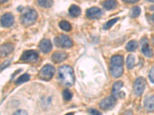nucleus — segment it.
<instances>
[{
  "label": "nucleus",
  "instance_id": "11",
  "mask_svg": "<svg viewBox=\"0 0 154 115\" xmlns=\"http://www.w3.org/2000/svg\"><path fill=\"white\" fill-rule=\"evenodd\" d=\"M14 46L12 43H5L0 46V55L2 57L9 55L13 52Z\"/></svg>",
  "mask_w": 154,
  "mask_h": 115
},
{
  "label": "nucleus",
  "instance_id": "1",
  "mask_svg": "<svg viewBox=\"0 0 154 115\" xmlns=\"http://www.w3.org/2000/svg\"><path fill=\"white\" fill-rule=\"evenodd\" d=\"M58 75L64 85L72 86L75 82V75L72 68L69 65H63L59 68Z\"/></svg>",
  "mask_w": 154,
  "mask_h": 115
},
{
  "label": "nucleus",
  "instance_id": "6",
  "mask_svg": "<svg viewBox=\"0 0 154 115\" xmlns=\"http://www.w3.org/2000/svg\"><path fill=\"white\" fill-rule=\"evenodd\" d=\"M146 80L143 77H139L134 82V93L137 96H141L145 90Z\"/></svg>",
  "mask_w": 154,
  "mask_h": 115
},
{
  "label": "nucleus",
  "instance_id": "25",
  "mask_svg": "<svg viewBox=\"0 0 154 115\" xmlns=\"http://www.w3.org/2000/svg\"><path fill=\"white\" fill-rule=\"evenodd\" d=\"M118 20H119V18H115V19H110L109 21H108L106 23L105 25H104L103 28H105V29H108V28H110L112 26V25H114V24H115V23Z\"/></svg>",
  "mask_w": 154,
  "mask_h": 115
},
{
  "label": "nucleus",
  "instance_id": "31",
  "mask_svg": "<svg viewBox=\"0 0 154 115\" xmlns=\"http://www.w3.org/2000/svg\"><path fill=\"white\" fill-rule=\"evenodd\" d=\"M125 2H127V3H135V2H137V0H123Z\"/></svg>",
  "mask_w": 154,
  "mask_h": 115
},
{
  "label": "nucleus",
  "instance_id": "28",
  "mask_svg": "<svg viewBox=\"0 0 154 115\" xmlns=\"http://www.w3.org/2000/svg\"><path fill=\"white\" fill-rule=\"evenodd\" d=\"M13 115H28V114H27V112L26 111L19 110L17 111L16 112H15V113L13 114Z\"/></svg>",
  "mask_w": 154,
  "mask_h": 115
},
{
  "label": "nucleus",
  "instance_id": "32",
  "mask_svg": "<svg viewBox=\"0 0 154 115\" xmlns=\"http://www.w3.org/2000/svg\"><path fill=\"white\" fill-rule=\"evenodd\" d=\"M123 115H133V111H126V112L124 113V114Z\"/></svg>",
  "mask_w": 154,
  "mask_h": 115
},
{
  "label": "nucleus",
  "instance_id": "18",
  "mask_svg": "<svg viewBox=\"0 0 154 115\" xmlns=\"http://www.w3.org/2000/svg\"><path fill=\"white\" fill-rule=\"evenodd\" d=\"M117 5V2L116 1H106L103 2V7L105 8L107 10H111V9H113L114 8H116V6Z\"/></svg>",
  "mask_w": 154,
  "mask_h": 115
},
{
  "label": "nucleus",
  "instance_id": "26",
  "mask_svg": "<svg viewBox=\"0 0 154 115\" xmlns=\"http://www.w3.org/2000/svg\"><path fill=\"white\" fill-rule=\"evenodd\" d=\"M63 98H64L66 101H70V100L72 99V93L69 90H68V89H66L65 91H63Z\"/></svg>",
  "mask_w": 154,
  "mask_h": 115
},
{
  "label": "nucleus",
  "instance_id": "21",
  "mask_svg": "<svg viewBox=\"0 0 154 115\" xmlns=\"http://www.w3.org/2000/svg\"><path fill=\"white\" fill-rule=\"evenodd\" d=\"M135 65V58L134 56L132 55H130L128 56L127 60H126V66L129 69H132V68L134 67Z\"/></svg>",
  "mask_w": 154,
  "mask_h": 115
},
{
  "label": "nucleus",
  "instance_id": "20",
  "mask_svg": "<svg viewBox=\"0 0 154 115\" xmlns=\"http://www.w3.org/2000/svg\"><path fill=\"white\" fill-rule=\"evenodd\" d=\"M30 79V75L29 74H24V75H21L20 77H19L16 81V83L17 84H23V83H25V82L28 81Z\"/></svg>",
  "mask_w": 154,
  "mask_h": 115
},
{
  "label": "nucleus",
  "instance_id": "29",
  "mask_svg": "<svg viewBox=\"0 0 154 115\" xmlns=\"http://www.w3.org/2000/svg\"><path fill=\"white\" fill-rule=\"evenodd\" d=\"M89 111L93 115H102V114L100 111H98L97 110H95V109H89Z\"/></svg>",
  "mask_w": 154,
  "mask_h": 115
},
{
  "label": "nucleus",
  "instance_id": "13",
  "mask_svg": "<svg viewBox=\"0 0 154 115\" xmlns=\"http://www.w3.org/2000/svg\"><path fill=\"white\" fill-rule=\"evenodd\" d=\"M144 108L146 110L149 112L154 111V95L147 97L144 101Z\"/></svg>",
  "mask_w": 154,
  "mask_h": 115
},
{
  "label": "nucleus",
  "instance_id": "33",
  "mask_svg": "<svg viewBox=\"0 0 154 115\" xmlns=\"http://www.w3.org/2000/svg\"><path fill=\"white\" fill-rule=\"evenodd\" d=\"M66 115H73V113H68V114H66Z\"/></svg>",
  "mask_w": 154,
  "mask_h": 115
},
{
  "label": "nucleus",
  "instance_id": "27",
  "mask_svg": "<svg viewBox=\"0 0 154 115\" xmlns=\"http://www.w3.org/2000/svg\"><path fill=\"white\" fill-rule=\"evenodd\" d=\"M149 80H150V81L152 82V83H154V68H152V69L149 71Z\"/></svg>",
  "mask_w": 154,
  "mask_h": 115
},
{
  "label": "nucleus",
  "instance_id": "14",
  "mask_svg": "<svg viewBox=\"0 0 154 115\" xmlns=\"http://www.w3.org/2000/svg\"><path fill=\"white\" fill-rule=\"evenodd\" d=\"M67 58V54L64 52H56L52 55V60L55 63H60Z\"/></svg>",
  "mask_w": 154,
  "mask_h": 115
},
{
  "label": "nucleus",
  "instance_id": "10",
  "mask_svg": "<svg viewBox=\"0 0 154 115\" xmlns=\"http://www.w3.org/2000/svg\"><path fill=\"white\" fill-rule=\"evenodd\" d=\"M86 15L87 17L92 19H96L101 17L102 11L100 8L92 7L89 8L86 11Z\"/></svg>",
  "mask_w": 154,
  "mask_h": 115
},
{
  "label": "nucleus",
  "instance_id": "7",
  "mask_svg": "<svg viewBox=\"0 0 154 115\" xmlns=\"http://www.w3.org/2000/svg\"><path fill=\"white\" fill-rule=\"evenodd\" d=\"M38 55L36 52L33 50L26 51L22 55L20 59L23 61H29V62H34L38 60Z\"/></svg>",
  "mask_w": 154,
  "mask_h": 115
},
{
  "label": "nucleus",
  "instance_id": "22",
  "mask_svg": "<svg viewBox=\"0 0 154 115\" xmlns=\"http://www.w3.org/2000/svg\"><path fill=\"white\" fill-rule=\"evenodd\" d=\"M60 25V28L63 29V31H69L71 30V25L66 21H61L59 24Z\"/></svg>",
  "mask_w": 154,
  "mask_h": 115
},
{
  "label": "nucleus",
  "instance_id": "8",
  "mask_svg": "<svg viewBox=\"0 0 154 115\" xmlns=\"http://www.w3.org/2000/svg\"><path fill=\"white\" fill-rule=\"evenodd\" d=\"M115 105L116 98H114L113 96H109L100 102V106L103 110H109V109L113 108Z\"/></svg>",
  "mask_w": 154,
  "mask_h": 115
},
{
  "label": "nucleus",
  "instance_id": "2",
  "mask_svg": "<svg viewBox=\"0 0 154 115\" xmlns=\"http://www.w3.org/2000/svg\"><path fill=\"white\" fill-rule=\"evenodd\" d=\"M110 73L114 78H119L123 73V58L121 55L112 56L110 61Z\"/></svg>",
  "mask_w": 154,
  "mask_h": 115
},
{
  "label": "nucleus",
  "instance_id": "5",
  "mask_svg": "<svg viewBox=\"0 0 154 115\" xmlns=\"http://www.w3.org/2000/svg\"><path fill=\"white\" fill-rule=\"evenodd\" d=\"M54 43L56 44L57 47L64 48V49L72 47V45H73L72 41L67 35H60L56 37L54 39Z\"/></svg>",
  "mask_w": 154,
  "mask_h": 115
},
{
  "label": "nucleus",
  "instance_id": "16",
  "mask_svg": "<svg viewBox=\"0 0 154 115\" xmlns=\"http://www.w3.org/2000/svg\"><path fill=\"white\" fill-rule=\"evenodd\" d=\"M123 85V83L120 81H116L114 83L113 86H112V94H113V97L114 98H118L119 97V90L122 88Z\"/></svg>",
  "mask_w": 154,
  "mask_h": 115
},
{
  "label": "nucleus",
  "instance_id": "30",
  "mask_svg": "<svg viewBox=\"0 0 154 115\" xmlns=\"http://www.w3.org/2000/svg\"><path fill=\"white\" fill-rule=\"evenodd\" d=\"M9 64H10V61H5V62L4 63V64H2V65H1V66H0V70L4 69V68H5L6 66H7V65H9Z\"/></svg>",
  "mask_w": 154,
  "mask_h": 115
},
{
  "label": "nucleus",
  "instance_id": "15",
  "mask_svg": "<svg viewBox=\"0 0 154 115\" xmlns=\"http://www.w3.org/2000/svg\"><path fill=\"white\" fill-rule=\"evenodd\" d=\"M142 52H143V53L144 55L146 56L147 58H151L152 55H153V52H152V49L149 47L148 42L143 43Z\"/></svg>",
  "mask_w": 154,
  "mask_h": 115
},
{
  "label": "nucleus",
  "instance_id": "24",
  "mask_svg": "<svg viewBox=\"0 0 154 115\" xmlns=\"http://www.w3.org/2000/svg\"><path fill=\"white\" fill-rule=\"evenodd\" d=\"M38 5L42 6L43 8H50L52 5H53V1H46V0H40V1H38Z\"/></svg>",
  "mask_w": 154,
  "mask_h": 115
},
{
  "label": "nucleus",
  "instance_id": "3",
  "mask_svg": "<svg viewBox=\"0 0 154 115\" xmlns=\"http://www.w3.org/2000/svg\"><path fill=\"white\" fill-rule=\"evenodd\" d=\"M37 17H38V15L35 9H28L22 15V22L25 25H31L35 22Z\"/></svg>",
  "mask_w": 154,
  "mask_h": 115
},
{
  "label": "nucleus",
  "instance_id": "35",
  "mask_svg": "<svg viewBox=\"0 0 154 115\" xmlns=\"http://www.w3.org/2000/svg\"><path fill=\"white\" fill-rule=\"evenodd\" d=\"M152 19H153V20H154V13H153V15H152Z\"/></svg>",
  "mask_w": 154,
  "mask_h": 115
},
{
  "label": "nucleus",
  "instance_id": "34",
  "mask_svg": "<svg viewBox=\"0 0 154 115\" xmlns=\"http://www.w3.org/2000/svg\"><path fill=\"white\" fill-rule=\"evenodd\" d=\"M150 9H152V10H153V9H154V6H152V8H151Z\"/></svg>",
  "mask_w": 154,
  "mask_h": 115
},
{
  "label": "nucleus",
  "instance_id": "9",
  "mask_svg": "<svg viewBox=\"0 0 154 115\" xmlns=\"http://www.w3.org/2000/svg\"><path fill=\"white\" fill-rule=\"evenodd\" d=\"M0 22L3 27L9 28L14 23V16L11 13H5L0 19Z\"/></svg>",
  "mask_w": 154,
  "mask_h": 115
},
{
  "label": "nucleus",
  "instance_id": "23",
  "mask_svg": "<svg viewBox=\"0 0 154 115\" xmlns=\"http://www.w3.org/2000/svg\"><path fill=\"white\" fill-rule=\"evenodd\" d=\"M140 12H141V9L139 6H135L130 11V16L132 18H137L140 15Z\"/></svg>",
  "mask_w": 154,
  "mask_h": 115
},
{
  "label": "nucleus",
  "instance_id": "4",
  "mask_svg": "<svg viewBox=\"0 0 154 115\" xmlns=\"http://www.w3.org/2000/svg\"><path fill=\"white\" fill-rule=\"evenodd\" d=\"M55 74V68L53 65H46L42 67L38 73L39 78L42 81H49Z\"/></svg>",
  "mask_w": 154,
  "mask_h": 115
},
{
  "label": "nucleus",
  "instance_id": "12",
  "mask_svg": "<svg viewBox=\"0 0 154 115\" xmlns=\"http://www.w3.org/2000/svg\"><path fill=\"white\" fill-rule=\"evenodd\" d=\"M38 48L41 50V52L45 54L49 53L52 49H53V44L49 39H42L39 43Z\"/></svg>",
  "mask_w": 154,
  "mask_h": 115
},
{
  "label": "nucleus",
  "instance_id": "19",
  "mask_svg": "<svg viewBox=\"0 0 154 115\" xmlns=\"http://www.w3.org/2000/svg\"><path fill=\"white\" fill-rule=\"evenodd\" d=\"M137 47H138V43H137V42H136L134 40L130 41L126 45V50H128L129 52H134L137 49Z\"/></svg>",
  "mask_w": 154,
  "mask_h": 115
},
{
  "label": "nucleus",
  "instance_id": "17",
  "mask_svg": "<svg viewBox=\"0 0 154 115\" xmlns=\"http://www.w3.org/2000/svg\"><path fill=\"white\" fill-rule=\"evenodd\" d=\"M70 16L72 17H78L80 16L81 14V9L79 6H77L75 5H72L70 6L69 9Z\"/></svg>",
  "mask_w": 154,
  "mask_h": 115
}]
</instances>
